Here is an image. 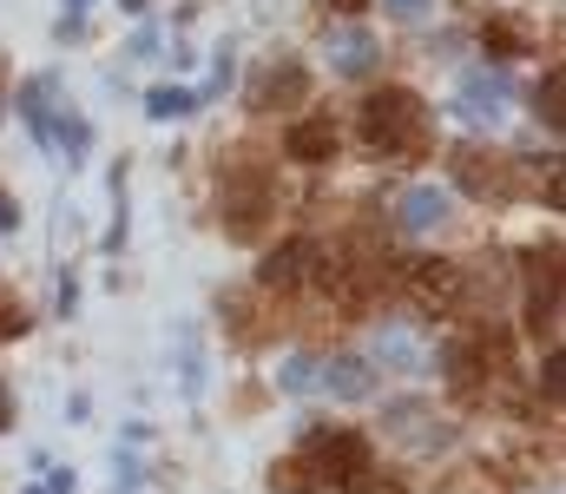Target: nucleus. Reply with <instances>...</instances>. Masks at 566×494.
Masks as SVG:
<instances>
[{"label":"nucleus","instance_id":"nucleus-22","mask_svg":"<svg viewBox=\"0 0 566 494\" xmlns=\"http://www.w3.org/2000/svg\"><path fill=\"white\" fill-rule=\"evenodd\" d=\"M231 73H238V66H231V53H218V66H211V80H205V93H198V106H205V99H218V93L231 86Z\"/></svg>","mask_w":566,"mask_h":494},{"label":"nucleus","instance_id":"nucleus-5","mask_svg":"<svg viewBox=\"0 0 566 494\" xmlns=\"http://www.w3.org/2000/svg\"><path fill=\"white\" fill-rule=\"evenodd\" d=\"M382 422H389V435H396L402 449H416V455H434V449H448V442H454V422H448V416H434L428 402H389V409H382Z\"/></svg>","mask_w":566,"mask_h":494},{"label":"nucleus","instance_id":"nucleus-12","mask_svg":"<svg viewBox=\"0 0 566 494\" xmlns=\"http://www.w3.org/2000/svg\"><path fill=\"white\" fill-rule=\"evenodd\" d=\"M448 211H454V198H448L441 185H416V191L402 198V231L428 238V231H441V224H448Z\"/></svg>","mask_w":566,"mask_h":494},{"label":"nucleus","instance_id":"nucleus-20","mask_svg":"<svg viewBox=\"0 0 566 494\" xmlns=\"http://www.w3.org/2000/svg\"><path fill=\"white\" fill-rule=\"evenodd\" d=\"M271 488H283V494H310L316 482H310V469H303V462H277V469H271Z\"/></svg>","mask_w":566,"mask_h":494},{"label":"nucleus","instance_id":"nucleus-13","mask_svg":"<svg viewBox=\"0 0 566 494\" xmlns=\"http://www.w3.org/2000/svg\"><path fill=\"white\" fill-rule=\"evenodd\" d=\"M303 93H310V73H303L296 60H277V66L258 80V106H264V113H271V106H290V99H303Z\"/></svg>","mask_w":566,"mask_h":494},{"label":"nucleus","instance_id":"nucleus-14","mask_svg":"<svg viewBox=\"0 0 566 494\" xmlns=\"http://www.w3.org/2000/svg\"><path fill=\"white\" fill-rule=\"evenodd\" d=\"M527 336L534 343H554L560 336V277H547V291L527 297Z\"/></svg>","mask_w":566,"mask_h":494},{"label":"nucleus","instance_id":"nucleus-7","mask_svg":"<svg viewBox=\"0 0 566 494\" xmlns=\"http://www.w3.org/2000/svg\"><path fill=\"white\" fill-rule=\"evenodd\" d=\"M316 264H323V244H316V238H290V244H277V251L264 257L258 277H264V291H296Z\"/></svg>","mask_w":566,"mask_h":494},{"label":"nucleus","instance_id":"nucleus-16","mask_svg":"<svg viewBox=\"0 0 566 494\" xmlns=\"http://www.w3.org/2000/svg\"><path fill=\"white\" fill-rule=\"evenodd\" d=\"M369 362H396V369H422V349L402 336V329H376V343H369Z\"/></svg>","mask_w":566,"mask_h":494},{"label":"nucleus","instance_id":"nucleus-26","mask_svg":"<svg viewBox=\"0 0 566 494\" xmlns=\"http://www.w3.org/2000/svg\"><path fill=\"white\" fill-rule=\"evenodd\" d=\"M13 224H20V204H13V198H0V231H13Z\"/></svg>","mask_w":566,"mask_h":494},{"label":"nucleus","instance_id":"nucleus-25","mask_svg":"<svg viewBox=\"0 0 566 494\" xmlns=\"http://www.w3.org/2000/svg\"><path fill=\"white\" fill-rule=\"evenodd\" d=\"M541 389H547V396H560V356H554V349H547V369H541Z\"/></svg>","mask_w":566,"mask_h":494},{"label":"nucleus","instance_id":"nucleus-15","mask_svg":"<svg viewBox=\"0 0 566 494\" xmlns=\"http://www.w3.org/2000/svg\"><path fill=\"white\" fill-rule=\"evenodd\" d=\"M191 113H198V93H185V86H151L145 93V119H158V126L191 119Z\"/></svg>","mask_w":566,"mask_h":494},{"label":"nucleus","instance_id":"nucleus-28","mask_svg":"<svg viewBox=\"0 0 566 494\" xmlns=\"http://www.w3.org/2000/svg\"><path fill=\"white\" fill-rule=\"evenodd\" d=\"M336 7H343V13H356V7H369V0H336Z\"/></svg>","mask_w":566,"mask_h":494},{"label":"nucleus","instance_id":"nucleus-10","mask_svg":"<svg viewBox=\"0 0 566 494\" xmlns=\"http://www.w3.org/2000/svg\"><path fill=\"white\" fill-rule=\"evenodd\" d=\"M283 159L329 165V159H336V126H329V119H296V126L283 133Z\"/></svg>","mask_w":566,"mask_h":494},{"label":"nucleus","instance_id":"nucleus-1","mask_svg":"<svg viewBox=\"0 0 566 494\" xmlns=\"http://www.w3.org/2000/svg\"><path fill=\"white\" fill-rule=\"evenodd\" d=\"M363 139L376 153H422L428 146V106L402 86H382L363 99Z\"/></svg>","mask_w":566,"mask_h":494},{"label":"nucleus","instance_id":"nucleus-2","mask_svg":"<svg viewBox=\"0 0 566 494\" xmlns=\"http://www.w3.org/2000/svg\"><path fill=\"white\" fill-rule=\"evenodd\" d=\"M264 211H271V178H264L258 165H231V171L218 178V218H224V231H231L238 244H251V238L264 231Z\"/></svg>","mask_w":566,"mask_h":494},{"label":"nucleus","instance_id":"nucleus-3","mask_svg":"<svg viewBox=\"0 0 566 494\" xmlns=\"http://www.w3.org/2000/svg\"><path fill=\"white\" fill-rule=\"evenodd\" d=\"M303 469L316 482H329V488H356L369 475V442L356 429H316L310 449H303Z\"/></svg>","mask_w":566,"mask_h":494},{"label":"nucleus","instance_id":"nucleus-4","mask_svg":"<svg viewBox=\"0 0 566 494\" xmlns=\"http://www.w3.org/2000/svg\"><path fill=\"white\" fill-rule=\"evenodd\" d=\"M409 297L434 317H454L468 304V271L454 257H422V264H409Z\"/></svg>","mask_w":566,"mask_h":494},{"label":"nucleus","instance_id":"nucleus-18","mask_svg":"<svg viewBox=\"0 0 566 494\" xmlns=\"http://www.w3.org/2000/svg\"><path fill=\"white\" fill-rule=\"evenodd\" d=\"M560 93H566V73L554 66V73L541 80V93H534V113L547 119V133H560V126H566V106H560Z\"/></svg>","mask_w":566,"mask_h":494},{"label":"nucleus","instance_id":"nucleus-29","mask_svg":"<svg viewBox=\"0 0 566 494\" xmlns=\"http://www.w3.org/2000/svg\"><path fill=\"white\" fill-rule=\"evenodd\" d=\"M66 7H73V13H80V7H93V0H66Z\"/></svg>","mask_w":566,"mask_h":494},{"label":"nucleus","instance_id":"nucleus-23","mask_svg":"<svg viewBox=\"0 0 566 494\" xmlns=\"http://www.w3.org/2000/svg\"><path fill=\"white\" fill-rule=\"evenodd\" d=\"M20 329H27V311H20V304L0 291V343H7V336H20Z\"/></svg>","mask_w":566,"mask_h":494},{"label":"nucleus","instance_id":"nucleus-19","mask_svg":"<svg viewBox=\"0 0 566 494\" xmlns=\"http://www.w3.org/2000/svg\"><path fill=\"white\" fill-rule=\"evenodd\" d=\"M277 382H283V389H296V396H303V389H316V356H290V362L277 369Z\"/></svg>","mask_w":566,"mask_h":494},{"label":"nucleus","instance_id":"nucleus-11","mask_svg":"<svg viewBox=\"0 0 566 494\" xmlns=\"http://www.w3.org/2000/svg\"><path fill=\"white\" fill-rule=\"evenodd\" d=\"M376 60H382V46H376L363 27H343V33H329V66H336V73L363 80V73H376Z\"/></svg>","mask_w":566,"mask_h":494},{"label":"nucleus","instance_id":"nucleus-6","mask_svg":"<svg viewBox=\"0 0 566 494\" xmlns=\"http://www.w3.org/2000/svg\"><path fill=\"white\" fill-rule=\"evenodd\" d=\"M507 99H514L507 73H488V66H474V73L461 80V93H454V113H461L468 126H501V119H507Z\"/></svg>","mask_w":566,"mask_h":494},{"label":"nucleus","instance_id":"nucleus-17","mask_svg":"<svg viewBox=\"0 0 566 494\" xmlns=\"http://www.w3.org/2000/svg\"><path fill=\"white\" fill-rule=\"evenodd\" d=\"M481 46H488L494 60H514V53H527V27H514V20H488V27H481Z\"/></svg>","mask_w":566,"mask_h":494},{"label":"nucleus","instance_id":"nucleus-21","mask_svg":"<svg viewBox=\"0 0 566 494\" xmlns=\"http://www.w3.org/2000/svg\"><path fill=\"white\" fill-rule=\"evenodd\" d=\"M428 7H434V0H382V13H389V20H402V27L428 20Z\"/></svg>","mask_w":566,"mask_h":494},{"label":"nucleus","instance_id":"nucleus-27","mask_svg":"<svg viewBox=\"0 0 566 494\" xmlns=\"http://www.w3.org/2000/svg\"><path fill=\"white\" fill-rule=\"evenodd\" d=\"M0 429H13V389L0 382Z\"/></svg>","mask_w":566,"mask_h":494},{"label":"nucleus","instance_id":"nucleus-9","mask_svg":"<svg viewBox=\"0 0 566 494\" xmlns=\"http://www.w3.org/2000/svg\"><path fill=\"white\" fill-rule=\"evenodd\" d=\"M316 389H329L336 402H369L376 369H369V356H329V362H316Z\"/></svg>","mask_w":566,"mask_h":494},{"label":"nucleus","instance_id":"nucleus-30","mask_svg":"<svg viewBox=\"0 0 566 494\" xmlns=\"http://www.w3.org/2000/svg\"><path fill=\"white\" fill-rule=\"evenodd\" d=\"M547 494H560V488H547Z\"/></svg>","mask_w":566,"mask_h":494},{"label":"nucleus","instance_id":"nucleus-24","mask_svg":"<svg viewBox=\"0 0 566 494\" xmlns=\"http://www.w3.org/2000/svg\"><path fill=\"white\" fill-rule=\"evenodd\" d=\"M151 46H158V33H151V27H139V33H133V46H126V53H133V60H151Z\"/></svg>","mask_w":566,"mask_h":494},{"label":"nucleus","instance_id":"nucleus-8","mask_svg":"<svg viewBox=\"0 0 566 494\" xmlns=\"http://www.w3.org/2000/svg\"><path fill=\"white\" fill-rule=\"evenodd\" d=\"M454 185L468 198H514V171L494 153H454Z\"/></svg>","mask_w":566,"mask_h":494}]
</instances>
